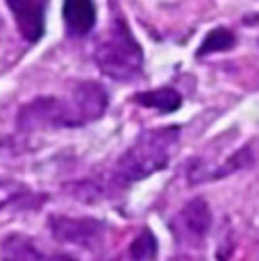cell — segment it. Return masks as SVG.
<instances>
[{"instance_id":"52a82bcc","label":"cell","mask_w":259,"mask_h":261,"mask_svg":"<svg viewBox=\"0 0 259 261\" xmlns=\"http://www.w3.org/2000/svg\"><path fill=\"white\" fill-rule=\"evenodd\" d=\"M0 261H75L68 254H46L25 234H9L0 243Z\"/></svg>"},{"instance_id":"7c38bea8","label":"cell","mask_w":259,"mask_h":261,"mask_svg":"<svg viewBox=\"0 0 259 261\" xmlns=\"http://www.w3.org/2000/svg\"><path fill=\"white\" fill-rule=\"evenodd\" d=\"M130 257L134 261H150L157 257V239L150 229H143L130 245Z\"/></svg>"},{"instance_id":"3957f363","label":"cell","mask_w":259,"mask_h":261,"mask_svg":"<svg viewBox=\"0 0 259 261\" xmlns=\"http://www.w3.org/2000/svg\"><path fill=\"white\" fill-rule=\"evenodd\" d=\"M16 125L23 132L34 129H55V127H82L87 125L82 112H80L75 98H55V95H41L25 102L18 109Z\"/></svg>"},{"instance_id":"30bf717a","label":"cell","mask_w":259,"mask_h":261,"mask_svg":"<svg viewBox=\"0 0 259 261\" xmlns=\"http://www.w3.org/2000/svg\"><path fill=\"white\" fill-rule=\"evenodd\" d=\"M252 162H255V154H252V148L250 145H243L241 150H237L234 154L227 157L225 164H221V166H216L214 170H209L205 175V179H221V177H227V175L237 173V170H243L248 166H252Z\"/></svg>"},{"instance_id":"8992f818","label":"cell","mask_w":259,"mask_h":261,"mask_svg":"<svg viewBox=\"0 0 259 261\" xmlns=\"http://www.w3.org/2000/svg\"><path fill=\"white\" fill-rule=\"evenodd\" d=\"M50 0H7L16 30L28 43H37L46 32V9Z\"/></svg>"},{"instance_id":"4fadbf2b","label":"cell","mask_w":259,"mask_h":261,"mask_svg":"<svg viewBox=\"0 0 259 261\" xmlns=\"http://www.w3.org/2000/svg\"><path fill=\"white\" fill-rule=\"evenodd\" d=\"M25 193H28V189L21 182H16V179H0V209L16 202Z\"/></svg>"},{"instance_id":"9c48e42d","label":"cell","mask_w":259,"mask_h":261,"mask_svg":"<svg viewBox=\"0 0 259 261\" xmlns=\"http://www.w3.org/2000/svg\"><path fill=\"white\" fill-rule=\"evenodd\" d=\"M132 100L137 105H141V107L157 109L162 114H173L182 107V95L173 87H162V89H152V91L134 93Z\"/></svg>"},{"instance_id":"ba28073f","label":"cell","mask_w":259,"mask_h":261,"mask_svg":"<svg viewBox=\"0 0 259 261\" xmlns=\"http://www.w3.org/2000/svg\"><path fill=\"white\" fill-rule=\"evenodd\" d=\"M62 16L66 23V32L71 37H84L96 25L98 9L93 0H64Z\"/></svg>"},{"instance_id":"7a4b0ae2","label":"cell","mask_w":259,"mask_h":261,"mask_svg":"<svg viewBox=\"0 0 259 261\" xmlns=\"http://www.w3.org/2000/svg\"><path fill=\"white\" fill-rule=\"evenodd\" d=\"M93 62L98 71L118 82L134 80L143 71V50L134 34L130 32L125 18L116 16L107 34L96 43Z\"/></svg>"},{"instance_id":"8fae6325","label":"cell","mask_w":259,"mask_h":261,"mask_svg":"<svg viewBox=\"0 0 259 261\" xmlns=\"http://www.w3.org/2000/svg\"><path fill=\"white\" fill-rule=\"evenodd\" d=\"M234 46H237V37H234L232 30L216 28L202 39L196 55L198 57H205V55H212V53H225V50H232Z\"/></svg>"},{"instance_id":"6da1fadb","label":"cell","mask_w":259,"mask_h":261,"mask_svg":"<svg viewBox=\"0 0 259 261\" xmlns=\"http://www.w3.org/2000/svg\"><path fill=\"white\" fill-rule=\"evenodd\" d=\"M177 143H180V127L177 125H166V127L141 132L137 137V141L130 145L121 154V159L114 164L107 177L91 179V182L87 179V182L80 184V189H84L82 200L107 198V195L125 191L130 184L146 179L157 170L166 168Z\"/></svg>"},{"instance_id":"277c9868","label":"cell","mask_w":259,"mask_h":261,"mask_svg":"<svg viewBox=\"0 0 259 261\" xmlns=\"http://www.w3.org/2000/svg\"><path fill=\"white\" fill-rule=\"evenodd\" d=\"M55 239L73 243L80 248H96L105 237V223L98 218H71V216H50L48 218Z\"/></svg>"},{"instance_id":"5b68a950","label":"cell","mask_w":259,"mask_h":261,"mask_svg":"<svg viewBox=\"0 0 259 261\" xmlns=\"http://www.w3.org/2000/svg\"><path fill=\"white\" fill-rule=\"evenodd\" d=\"M212 227V212L205 198H193L180 209V214L173 220V232L180 241L200 243Z\"/></svg>"}]
</instances>
